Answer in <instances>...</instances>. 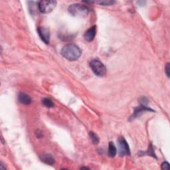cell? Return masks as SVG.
I'll list each match as a JSON object with an SVG mask.
<instances>
[{"label":"cell","mask_w":170,"mask_h":170,"mask_svg":"<svg viewBox=\"0 0 170 170\" xmlns=\"http://www.w3.org/2000/svg\"><path fill=\"white\" fill-rule=\"evenodd\" d=\"M117 153V150L116 147L115 146L113 142H110L109 143V146H108V156L111 157H114L116 156Z\"/></svg>","instance_id":"11"},{"label":"cell","mask_w":170,"mask_h":170,"mask_svg":"<svg viewBox=\"0 0 170 170\" xmlns=\"http://www.w3.org/2000/svg\"><path fill=\"white\" fill-rule=\"evenodd\" d=\"M169 69H170V67H169V63H167L166 66V69H165V71H166V75L167 76V77L169 78Z\"/></svg>","instance_id":"17"},{"label":"cell","mask_w":170,"mask_h":170,"mask_svg":"<svg viewBox=\"0 0 170 170\" xmlns=\"http://www.w3.org/2000/svg\"><path fill=\"white\" fill-rule=\"evenodd\" d=\"M144 111H152V112H153V110H152L151 108H148L147 106H145L144 105H142L141 106H138V108H135V111H134V115L132 116V117L134 116V118H136L137 116H140V115Z\"/></svg>","instance_id":"9"},{"label":"cell","mask_w":170,"mask_h":170,"mask_svg":"<svg viewBox=\"0 0 170 170\" xmlns=\"http://www.w3.org/2000/svg\"><path fill=\"white\" fill-rule=\"evenodd\" d=\"M118 151L120 156H129L130 150L126 140L124 137H120L118 139Z\"/></svg>","instance_id":"5"},{"label":"cell","mask_w":170,"mask_h":170,"mask_svg":"<svg viewBox=\"0 0 170 170\" xmlns=\"http://www.w3.org/2000/svg\"><path fill=\"white\" fill-rule=\"evenodd\" d=\"M18 100L20 103L23 104V105H30L32 101L31 97L28 95H27L23 92H21L19 95Z\"/></svg>","instance_id":"8"},{"label":"cell","mask_w":170,"mask_h":170,"mask_svg":"<svg viewBox=\"0 0 170 170\" xmlns=\"http://www.w3.org/2000/svg\"><path fill=\"white\" fill-rule=\"evenodd\" d=\"M57 5L56 1H41L38 4V8L40 12L43 13H49L55 8Z\"/></svg>","instance_id":"4"},{"label":"cell","mask_w":170,"mask_h":170,"mask_svg":"<svg viewBox=\"0 0 170 170\" xmlns=\"http://www.w3.org/2000/svg\"><path fill=\"white\" fill-rule=\"evenodd\" d=\"M169 168V164L168 162H163L162 164V169H168Z\"/></svg>","instance_id":"16"},{"label":"cell","mask_w":170,"mask_h":170,"mask_svg":"<svg viewBox=\"0 0 170 170\" xmlns=\"http://www.w3.org/2000/svg\"><path fill=\"white\" fill-rule=\"evenodd\" d=\"M90 67L92 72L98 76H104L106 74V68L100 61L98 59H93L90 62Z\"/></svg>","instance_id":"3"},{"label":"cell","mask_w":170,"mask_h":170,"mask_svg":"<svg viewBox=\"0 0 170 170\" xmlns=\"http://www.w3.org/2000/svg\"><path fill=\"white\" fill-rule=\"evenodd\" d=\"M89 136L92 142H93V144H98V142H99V138H98V136L95 132H93V131H90Z\"/></svg>","instance_id":"13"},{"label":"cell","mask_w":170,"mask_h":170,"mask_svg":"<svg viewBox=\"0 0 170 170\" xmlns=\"http://www.w3.org/2000/svg\"><path fill=\"white\" fill-rule=\"evenodd\" d=\"M61 53L63 57L70 61H75L78 60L82 54L80 49L73 43H69L64 45L62 48Z\"/></svg>","instance_id":"1"},{"label":"cell","mask_w":170,"mask_h":170,"mask_svg":"<svg viewBox=\"0 0 170 170\" xmlns=\"http://www.w3.org/2000/svg\"><path fill=\"white\" fill-rule=\"evenodd\" d=\"M96 33V26H92L90 29H88L85 33V39L86 41L90 42L94 40Z\"/></svg>","instance_id":"7"},{"label":"cell","mask_w":170,"mask_h":170,"mask_svg":"<svg viewBox=\"0 0 170 170\" xmlns=\"http://www.w3.org/2000/svg\"><path fill=\"white\" fill-rule=\"evenodd\" d=\"M142 153H143L142 155H148V156H151L155 158H157L156 156V154H155V152H154V151H153V147L152 144L150 145V146L148 147V149H147V150L146 152H142Z\"/></svg>","instance_id":"12"},{"label":"cell","mask_w":170,"mask_h":170,"mask_svg":"<svg viewBox=\"0 0 170 170\" xmlns=\"http://www.w3.org/2000/svg\"><path fill=\"white\" fill-rule=\"evenodd\" d=\"M69 12L74 17L85 18L89 13V9L83 4L75 3L70 5L69 7Z\"/></svg>","instance_id":"2"},{"label":"cell","mask_w":170,"mask_h":170,"mask_svg":"<svg viewBox=\"0 0 170 170\" xmlns=\"http://www.w3.org/2000/svg\"><path fill=\"white\" fill-rule=\"evenodd\" d=\"M97 3H99L100 5H106V6H109V5H112L113 4H114L115 2L114 1H102V2H96Z\"/></svg>","instance_id":"15"},{"label":"cell","mask_w":170,"mask_h":170,"mask_svg":"<svg viewBox=\"0 0 170 170\" xmlns=\"http://www.w3.org/2000/svg\"><path fill=\"white\" fill-rule=\"evenodd\" d=\"M37 33L41 40L46 44L49 43L50 41V31L45 27H39L37 29Z\"/></svg>","instance_id":"6"},{"label":"cell","mask_w":170,"mask_h":170,"mask_svg":"<svg viewBox=\"0 0 170 170\" xmlns=\"http://www.w3.org/2000/svg\"><path fill=\"white\" fill-rule=\"evenodd\" d=\"M42 102L47 108H52L54 106V103L49 98H45L42 100Z\"/></svg>","instance_id":"14"},{"label":"cell","mask_w":170,"mask_h":170,"mask_svg":"<svg viewBox=\"0 0 170 170\" xmlns=\"http://www.w3.org/2000/svg\"><path fill=\"white\" fill-rule=\"evenodd\" d=\"M40 158L42 162L48 164V165L52 166L54 163V157L51 155L48 154V153H44V154H42Z\"/></svg>","instance_id":"10"}]
</instances>
